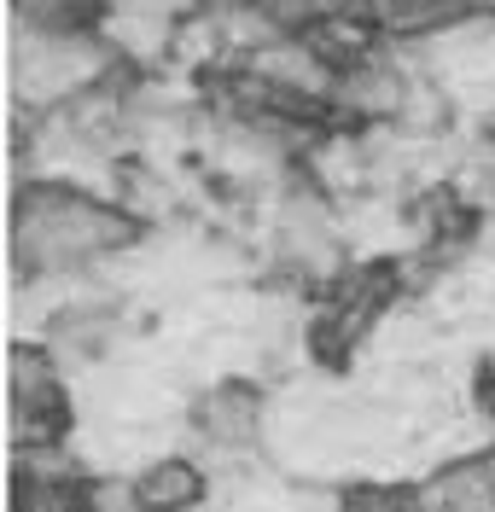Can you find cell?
I'll use <instances>...</instances> for the list:
<instances>
[{"label": "cell", "mask_w": 495, "mask_h": 512, "mask_svg": "<svg viewBox=\"0 0 495 512\" xmlns=\"http://www.w3.org/2000/svg\"><path fill=\"white\" fill-rule=\"evenodd\" d=\"M146 222L117 192L70 175H18L12 192V274L18 286H70L140 245Z\"/></svg>", "instance_id": "cell-1"}, {"label": "cell", "mask_w": 495, "mask_h": 512, "mask_svg": "<svg viewBox=\"0 0 495 512\" xmlns=\"http://www.w3.org/2000/svg\"><path fill=\"white\" fill-rule=\"evenodd\" d=\"M70 437V390L65 361L41 338L12 350V448L18 454H59Z\"/></svg>", "instance_id": "cell-2"}, {"label": "cell", "mask_w": 495, "mask_h": 512, "mask_svg": "<svg viewBox=\"0 0 495 512\" xmlns=\"http://www.w3.org/2000/svg\"><path fill=\"white\" fill-rule=\"evenodd\" d=\"M198 454H222V460H245L263 443V390L251 379H216L187 414Z\"/></svg>", "instance_id": "cell-3"}, {"label": "cell", "mask_w": 495, "mask_h": 512, "mask_svg": "<svg viewBox=\"0 0 495 512\" xmlns=\"http://www.w3.org/2000/svg\"><path fill=\"white\" fill-rule=\"evenodd\" d=\"M210 501L204 454H158L123 483V512H198Z\"/></svg>", "instance_id": "cell-4"}]
</instances>
